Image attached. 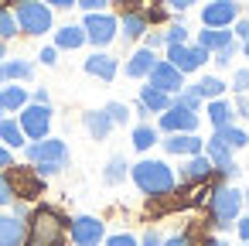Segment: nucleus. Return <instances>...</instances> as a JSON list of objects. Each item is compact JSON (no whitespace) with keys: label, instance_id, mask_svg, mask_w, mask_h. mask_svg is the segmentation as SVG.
Listing matches in <instances>:
<instances>
[{"label":"nucleus","instance_id":"f257e3e1","mask_svg":"<svg viewBox=\"0 0 249 246\" xmlns=\"http://www.w3.org/2000/svg\"><path fill=\"white\" fill-rule=\"evenodd\" d=\"M28 232H24V246H65L69 239V219L62 208L41 202L28 212Z\"/></svg>","mask_w":249,"mask_h":246},{"label":"nucleus","instance_id":"f03ea898","mask_svg":"<svg viewBox=\"0 0 249 246\" xmlns=\"http://www.w3.org/2000/svg\"><path fill=\"white\" fill-rule=\"evenodd\" d=\"M130 178L133 185L147 195V198H164L178 188V178H174V168L167 161H157V157H143L130 168Z\"/></svg>","mask_w":249,"mask_h":246},{"label":"nucleus","instance_id":"7ed1b4c3","mask_svg":"<svg viewBox=\"0 0 249 246\" xmlns=\"http://www.w3.org/2000/svg\"><path fill=\"white\" fill-rule=\"evenodd\" d=\"M24 157H28V164L35 168L38 178H52V174L65 171L69 161H72L69 144L58 140V137H45V140H31V144H24Z\"/></svg>","mask_w":249,"mask_h":246},{"label":"nucleus","instance_id":"20e7f679","mask_svg":"<svg viewBox=\"0 0 249 246\" xmlns=\"http://www.w3.org/2000/svg\"><path fill=\"white\" fill-rule=\"evenodd\" d=\"M205 212H208V226L212 229H232L239 212H242V191L229 181H218L208 188V202H205Z\"/></svg>","mask_w":249,"mask_h":246},{"label":"nucleus","instance_id":"39448f33","mask_svg":"<svg viewBox=\"0 0 249 246\" xmlns=\"http://www.w3.org/2000/svg\"><path fill=\"white\" fill-rule=\"evenodd\" d=\"M14 18H18V31L31 35V38H41V35H48L55 28V14H52L48 4H41V0H18Z\"/></svg>","mask_w":249,"mask_h":246},{"label":"nucleus","instance_id":"423d86ee","mask_svg":"<svg viewBox=\"0 0 249 246\" xmlns=\"http://www.w3.org/2000/svg\"><path fill=\"white\" fill-rule=\"evenodd\" d=\"M82 31H86V41H92L96 48H106V45L116 41V35H120V21H116L113 14H106V11H96V14H86Z\"/></svg>","mask_w":249,"mask_h":246},{"label":"nucleus","instance_id":"0eeeda50","mask_svg":"<svg viewBox=\"0 0 249 246\" xmlns=\"http://www.w3.org/2000/svg\"><path fill=\"white\" fill-rule=\"evenodd\" d=\"M21 130L28 140H45L48 130H52V106H41V103H28L18 116Z\"/></svg>","mask_w":249,"mask_h":246},{"label":"nucleus","instance_id":"6e6552de","mask_svg":"<svg viewBox=\"0 0 249 246\" xmlns=\"http://www.w3.org/2000/svg\"><path fill=\"white\" fill-rule=\"evenodd\" d=\"M198 113L195 110H188V106H181V103H171L164 113H160V120H157V127L164 130V133H198Z\"/></svg>","mask_w":249,"mask_h":246},{"label":"nucleus","instance_id":"1a4fd4ad","mask_svg":"<svg viewBox=\"0 0 249 246\" xmlns=\"http://www.w3.org/2000/svg\"><path fill=\"white\" fill-rule=\"evenodd\" d=\"M7 178H11V188H14V202L21 198V202H31V198H38L41 191H45V178H38L35 174V168L31 164H24V168H7Z\"/></svg>","mask_w":249,"mask_h":246},{"label":"nucleus","instance_id":"9d476101","mask_svg":"<svg viewBox=\"0 0 249 246\" xmlns=\"http://www.w3.org/2000/svg\"><path fill=\"white\" fill-rule=\"evenodd\" d=\"M69 239L75 246H99L106 239V226L96 215H75L69 219Z\"/></svg>","mask_w":249,"mask_h":246},{"label":"nucleus","instance_id":"9b49d317","mask_svg":"<svg viewBox=\"0 0 249 246\" xmlns=\"http://www.w3.org/2000/svg\"><path fill=\"white\" fill-rule=\"evenodd\" d=\"M167 62L181 76H188V72H198L205 62H212V55L201 45H167Z\"/></svg>","mask_w":249,"mask_h":246},{"label":"nucleus","instance_id":"f8f14e48","mask_svg":"<svg viewBox=\"0 0 249 246\" xmlns=\"http://www.w3.org/2000/svg\"><path fill=\"white\" fill-rule=\"evenodd\" d=\"M208 161H212V168H215V174H222V181H235L239 178V164H235V157H232V151L225 147V144H218L215 137H208L205 140V151H201Z\"/></svg>","mask_w":249,"mask_h":246},{"label":"nucleus","instance_id":"ddd939ff","mask_svg":"<svg viewBox=\"0 0 249 246\" xmlns=\"http://www.w3.org/2000/svg\"><path fill=\"white\" fill-rule=\"evenodd\" d=\"M147 86H154V89H160V93H167V96H178L181 86H184V76H181L167 58H157V65H154L150 76H147Z\"/></svg>","mask_w":249,"mask_h":246},{"label":"nucleus","instance_id":"4468645a","mask_svg":"<svg viewBox=\"0 0 249 246\" xmlns=\"http://www.w3.org/2000/svg\"><path fill=\"white\" fill-rule=\"evenodd\" d=\"M239 21V4L235 0H212L201 7V24L205 28H232Z\"/></svg>","mask_w":249,"mask_h":246},{"label":"nucleus","instance_id":"2eb2a0df","mask_svg":"<svg viewBox=\"0 0 249 246\" xmlns=\"http://www.w3.org/2000/svg\"><path fill=\"white\" fill-rule=\"evenodd\" d=\"M160 144H164V151L174 154V157H195V154L205 151V140H201L198 133H167V140H160Z\"/></svg>","mask_w":249,"mask_h":246},{"label":"nucleus","instance_id":"dca6fc26","mask_svg":"<svg viewBox=\"0 0 249 246\" xmlns=\"http://www.w3.org/2000/svg\"><path fill=\"white\" fill-rule=\"evenodd\" d=\"M82 69H86V76H92V79H99V82H113L116 72H120V62H116L113 55H106V52H96V55H89V58L82 62Z\"/></svg>","mask_w":249,"mask_h":246},{"label":"nucleus","instance_id":"f3484780","mask_svg":"<svg viewBox=\"0 0 249 246\" xmlns=\"http://www.w3.org/2000/svg\"><path fill=\"white\" fill-rule=\"evenodd\" d=\"M212 174H215V168H212V161L205 154H195V157H188L181 164V181L184 185H205Z\"/></svg>","mask_w":249,"mask_h":246},{"label":"nucleus","instance_id":"a211bd4d","mask_svg":"<svg viewBox=\"0 0 249 246\" xmlns=\"http://www.w3.org/2000/svg\"><path fill=\"white\" fill-rule=\"evenodd\" d=\"M195 45H201L208 55H215V52H222V48H229V45H235V35L229 31V28H201L198 31V41Z\"/></svg>","mask_w":249,"mask_h":246},{"label":"nucleus","instance_id":"6ab92c4d","mask_svg":"<svg viewBox=\"0 0 249 246\" xmlns=\"http://www.w3.org/2000/svg\"><path fill=\"white\" fill-rule=\"evenodd\" d=\"M24 232H28L24 219H18L14 212L0 215V246H24Z\"/></svg>","mask_w":249,"mask_h":246},{"label":"nucleus","instance_id":"aec40b11","mask_svg":"<svg viewBox=\"0 0 249 246\" xmlns=\"http://www.w3.org/2000/svg\"><path fill=\"white\" fill-rule=\"evenodd\" d=\"M120 21V38L123 41H140L143 35H147V18H143V11H123V18H116Z\"/></svg>","mask_w":249,"mask_h":246},{"label":"nucleus","instance_id":"412c9836","mask_svg":"<svg viewBox=\"0 0 249 246\" xmlns=\"http://www.w3.org/2000/svg\"><path fill=\"white\" fill-rule=\"evenodd\" d=\"M154 65H157V55H154L150 48H137V52L126 58V69H123V72H126L130 79H147Z\"/></svg>","mask_w":249,"mask_h":246},{"label":"nucleus","instance_id":"4be33fe9","mask_svg":"<svg viewBox=\"0 0 249 246\" xmlns=\"http://www.w3.org/2000/svg\"><path fill=\"white\" fill-rule=\"evenodd\" d=\"M82 127L89 130L92 140H106L113 133V120L106 116V110H86L82 113Z\"/></svg>","mask_w":249,"mask_h":246},{"label":"nucleus","instance_id":"5701e85b","mask_svg":"<svg viewBox=\"0 0 249 246\" xmlns=\"http://www.w3.org/2000/svg\"><path fill=\"white\" fill-rule=\"evenodd\" d=\"M35 76V65L28 58H4L0 62V82H28Z\"/></svg>","mask_w":249,"mask_h":246},{"label":"nucleus","instance_id":"b1692460","mask_svg":"<svg viewBox=\"0 0 249 246\" xmlns=\"http://www.w3.org/2000/svg\"><path fill=\"white\" fill-rule=\"evenodd\" d=\"M82 45H86L82 24H62V28L55 31V48H58V52H75V48H82Z\"/></svg>","mask_w":249,"mask_h":246},{"label":"nucleus","instance_id":"393cba45","mask_svg":"<svg viewBox=\"0 0 249 246\" xmlns=\"http://www.w3.org/2000/svg\"><path fill=\"white\" fill-rule=\"evenodd\" d=\"M205 116H208V123H212L215 130H222V127L232 123L235 110H232V103L222 96V99H208V103H205Z\"/></svg>","mask_w":249,"mask_h":246},{"label":"nucleus","instance_id":"a878e982","mask_svg":"<svg viewBox=\"0 0 249 246\" xmlns=\"http://www.w3.org/2000/svg\"><path fill=\"white\" fill-rule=\"evenodd\" d=\"M0 99H4V110H7V113H21V110L31 103V93H28L24 86L11 82V86H4V89H0Z\"/></svg>","mask_w":249,"mask_h":246},{"label":"nucleus","instance_id":"bb28decb","mask_svg":"<svg viewBox=\"0 0 249 246\" xmlns=\"http://www.w3.org/2000/svg\"><path fill=\"white\" fill-rule=\"evenodd\" d=\"M212 137H215L218 144H225L232 154H235V151H242V147H249V133H246L242 127H235V123H229V127H222V130H215Z\"/></svg>","mask_w":249,"mask_h":246},{"label":"nucleus","instance_id":"cd10ccee","mask_svg":"<svg viewBox=\"0 0 249 246\" xmlns=\"http://www.w3.org/2000/svg\"><path fill=\"white\" fill-rule=\"evenodd\" d=\"M137 103H143L147 113H164V110L174 103V96H167V93H160V89H154V86H140V99H137Z\"/></svg>","mask_w":249,"mask_h":246},{"label":"nucleus","instance_id":"c85d7f7f","mask_svg":"<svg viewBox=\"0 0 249 246\" xmlns=\"http://www.w3.org/2000/svg\"><path fill=\"white\" fill-rule=\"evenodd\" d=\"M0 140H4V147H11V151H18V147H24V144H28V137H24L21 123H18V120H11V116L0 120Z\"/></svg>","mask_w":249,"mask_h":246},{"label":"nucleus","instance_id":"c756f323","mask_svg":"<svg viewBox=\"0 0 249 246\" xmlns=\"http://www.w3.org/2000/svg\"><path fill=\"white\" fill-rule=\"evenodd\" d=\"M126 174H130V164H126L123 154H113V157L106 161V168H103V181H106V185H120Z\"/></svg>","mask_w":249,"mask_h":246},{"label":"nucleus","instance_id":"7c9ffc66","mask_svg":"<svg viewBox=\"0 0 249 246\" xmlns=\"http://www.w3.org/2000/svg\"><path fill=\"white\" fill-rule=\"evenodd\" d=\"M195 89H198V93H201V99L208 103V99H222L229 86H225L218 76H205V79H198V82H195Z\"/></svg>","mask_w":249,"mask_h":246},{"label":"nucleus","instance_id":"2f4dec72","mask_svg":"<svg viewBox=\"0 0 249 246\" xmlns=\"http://www.w3.org/2000/svg\"><path fill=\"white\" fill-rule=\"evenodd\" d=\"M14 35H21L18 31V18H14V7H7V4H0V41H11Z\"/></svg>","mask_w":249,"mask_h":246},{"label":"nucleus","instance_id":"473e14b6","mask_svg":"<svg viewBox=\"0 0 249 246\" xmlns=\"http://www.w3.org/2000/svg\"><path fill=\"white\" fill-rule=\"evenodd\" d=\"M130 140H133L137 151H150V147L157 144V130H154L150 123H140V127H133V137H130Z\"/></svg>","mask_w":249,"mask_h":246},{"label":"nucleus","instance_id":"72a5a7b5","mask_svg":"<svg viewBox=\"0 0 249 246\" xmlns=\"http://www.w3.org/2000/svg\"><path fill=\"white\" fill-rule=\"evenodd\" d=\"M174 103H181V106H188V110H195V113H198L205 99H201V93H198L195 86H181V93L174 96Z\"/></svg>","mask_w":249,"mask_h":246},{"label":"nucleus","instance_id":"f704fd0d","mask_svg":"<svg viewBox=\"0 0 249 246\" xmlns=\"http://www.w3.org/2000/svg\"><path fill=\"white\" fill-rule=\"evenodd\" d=\"M103 110H106V116L113 120V127H120V123H130V106H126V103H106Z\"/></svg>","mask_w":249,"mask_h":246},{"label":"nucleus","instance_id":"c9c22d12","mask_svg":"<svg viewBox=\"0 0 249 246\" xmlns=\"http://www.w3.org/2000/svg\"><path fill=\"white\" fill-rule=\"evenodd\" d=\"M164 45H188V28L181 21H174L167 31H164Z\"/></svg>","mask_w":249,"mask_h":246},{"label":"nucleus","instance_id":"e433bc0d","mask_svg":"<svg viewBox=\"0 0 249 246\" xmlns=\"http://www.w3.org/2000/svg\"><path fill=\"white\" fill-rule=\"evenodd\" d=\"M232 93L235 96H249V69H235L232 72Z\"/></svg>","mask_w":249,"mask_h":246},{"label":"nucleus","instance_id":"4c0bfd02","mask_svg":"<svg viewBox=\"0 0 249 246\" xmlns=\"http://www.w3.org/2000/svg\"><path fill=\"white\" fill-rule=\"evenodd\" d=\"M235 52H239V41H235V45H229V48H222V52H215V55H212V62H215L218 69H229V65H232V58H235Z\"/></svg>","mask_w":249,"mask_h":246},{"label":"nucleus","instance_id":"58836bf2","mask_svg":"<svg viewBox=\"0 0 249 246\" xmlns=\"http://www.w3.org/2000/svg\"><path fill=\"white\" fill-rule=\"evenodd\" d=\"M164 246H198V243H195V232H191V229H181V232L167 236Z\"/></svg>","mask_w":249,"mask_h":246},{"label":"nucleus","instance_id":"ea45409f","mask_svg":"<svg viewBox=\"0 0 249 246\" xmlns=\"http://www.w3.org/2000/svg\"><path fill=\"white\" fill-rule=\"evenodd\" d=\"M0 205H14V188H11L7 171H0Z\"/></svg>","mask_w":249,"mask_h":246},{"label":"nucleus","instance_id":"a19ab883","mask_svg":"<svg viewBox=\"0 0 249 246\" xmlns=\"http://www.w3.org/2000/svg\"><path fill=\"white\" fill-rule=\"evenodd\" d=\"M103 243H106V246H137V236H133V232H113V236H106Z\"/></svg>","mask_w":249,"mask_h":246},{"label":"nucleus","instance_id":"79ce46f5","mask_svg":"<svg viewBox=\"0 0 249 246\" xmlns=\"http://www.w3.org/2000/svg\"><path fill=\"white\" fill-rule=\"evenodd\" d=\"M137 246H164V236H160L157 229H147V232L137 239Z\"/></svg>","mask_w":249,"mask_h":246},{"label":"nucleus","instance_id":"37998d69","mask_svg":"<svg viewBox=\"0 0 249 246\" xmlns=\"http://www.w3.org/2000/svg\"><path fill=\"white\" fill-rule=\"evenodd\" d=\"M160 45H164V31H147V35H143V48L157 52Z\"/></svg>","mask_w":249,"mask_h":246},{"label":"nucleus","instance_id":"c03bdc74","mask_svg":"<svg viewBox=\"0 0 249 246\" xmlns=\"http://www.w3.org/2000/svg\"><path fill=\"white\" fill-rule=\"evenodd\" d=\"M109 4V0H75V7H82L86 14H96V11H103Z\"/></svg>","mask_w":249,"mask_h":246},{"label":"nucleus","instance_id":"a18cd8bd","mask_svg":"<svg viewBox=\"0 0 249 246\" xmlns=\"http://www.w3.org/2000/svg\"><path fill=\"white\" fill-rule=\"evenodd\" d=\"M232 35H235V41H246V38H249V18H239V21L232 24Z\"/></svg>","mask_w":249,"mask_h":246},{"label":"nucleus","instance_id":"49530a36","mask_svg":"<svg viewBox=\"0 0 249 246\" xmlns=\"http://www.w3.org/2000/svg\"><path fill=\"white\" fill-rule=\"evenodd\" d=\"M143 18H147V24H157V21H164V18H167V11H164L160 4H154L150 11H143Z\"/></svg>","mask_w":249,"mask_h":246},{"label":"nucleus","instance_id":"de8ad7c7","mask_svg":"<svg viewBox=\"0 0 249 246\" xmlns=\"http://www.w3.org/2000/svg\"><path fill=\"white\" fill-rule=\"evenodd\" d=\"M232 229H235V232H239V239H242V243H249V215H239V219H235V226H232Z\"/></svg>","mask_w":249,"mask_h":246},{"label":"nucleus","instance_id":"09e8293b","mask_svg":"<svg viewBox=\"0 0 249 246\" xmlns=\"http://www.w3.org/2000/svg\"><path fill=\"white\" fill-rule=\"evenodd\" d=\"M38 58H41V65H48V69H52V65L58 62V48H55V45H52V48H41V55H38Z\"/></svg>","mask_w":249,"mask_h":246},{"label":"nucleus","instance_id":"8fccbe9b","mask_svg":"<svg viewBox=\"0 0 249 246\" xmlns=\"http://www.w3.org/2000/svg\"><path fill=\"white\" fill-rule=\"evenodd\" d=\"M235 116H242V120H249V96H235Z\"/></svg>","mask_w":249,"mask_h":246},{"label":"nucleus","instance_id":"3c124183","mask_svg":"<svg viewBox=\"0 0 249 246\" xmlns=\"http://www.w3.org/2000/svg\"><path fill=\"white\" fill-rule=\"evenodd\" d=\"M7 168H14V154H11V147L0 144V171H7Z\"/></svg>","mask_w":249,"mask_h":246},{"label":"nucleus","instance_id":"603ef678","mask_svg":"<svg viewBox=\"0 0 249 246\" xmlns=\"http://www.w3.org/2000/svg\"><path fill=\"white\" fill-rule=\"evenodd\" d=\"M164 4H167L171 11H178V14H181V11H188V7H195V4H198V0H164Z\"/></svg>","mask_w":249,"mask_h":246},{"label":"nucleus","instance_id":"864d4df0","mask_svg":"<svg viewBox=\"0 0 249 246\" xmlns=\"http://www.w3.org/2000/svg\"><path fill=\"white\" fill-rule=\"evenodd\" d=\"M41 4H48V7H58V11H69V7H75V0H41Z\"/></svg>","mask_w":249,"mask_h":246},{"label":"nucleus","instance_id":"5fc2aeb1","mask_svg":"<svg viewBox=\"0 0 249 246\" xmlns=\"http://www.w3.org/2000/svg\"><path fill=\"white\" fill-rule=\"evenodd\" d=\"M109 4H120L126 11H137V4H143V0H109Z\"/></svg>","mask_w":249,"mask_h":246},{"label":"nucleus","instance_id":"6e6d98bb","mask_svg":"<svg viewBox=\"0 0 249 246\" xmlns=\"http://www.w3.org/2000/svg\"><path fill=\"white\" fill-rule=\"evenodd\" d=\"M35 103H41V106H48V89H35Z\"/></svg>","mask_w":249,"mask_h":246},{"label":"nucleus","instance_id":"4d7b16f0","mask_svg":"<svg viewBox=\"0 0 249 246\" xmlns=\"http://www.w3.org/2000/svg\"><path fill=\"white\" fill-rule=\"evenodd\" d=\"M201 246H229V243H225V239H218V236H205V243H201Z\"/></svg>","mask_w":249,"mask_h":246},{"label":"nucleus","instance_id":"13d9d810","mask_svg":"<svg viewBox=\"0 0 249 246\" xmlns=\"http://www.w3.org/2000/svg\"><path fill=\"white\" fill-rule=\"evenodd\" d=\"M239 52H242V58H249V38H246V41H239Z\"/></svg>","mask_w":249,"mask_h":246},{"label":"nucleus","instance_id":"bf43d9fd","mask_svg":"<svg viewBox=\"0 0 249 246\" xmlns=\"http://www.w3.org/2000/svg\"><path fill=\"white\" fill-rule=\"evenodd\" d=\"M4 58H7V45H4V41H0V62H4Z\"/></svg>","mask_w":249,"mask_h":246},{"label":"nucleus","instance_id":"052dcab7","mask_svg":"<svg viewBox=\"0 0 249 246\" xmlns=\"http://www.w3.org/2000/svg\"><path fill=\"white\" fill-rule=\"evenodd\" d=\"M242 205H246V208H249V191H242Z\"/></svg>","mask_w":249,"mask_h":246},{"label":"nucleus","instance_id":"680f3d73","mask_svg":"<svg viewBox=\"0 0 249 246\" xmlns=\"http://www.w3.org/2000/svg\"><path fill=\"white\" fill-rule=\"evenodd\" d=\"M7 116V110H4V99H0V120H4Z\"/></svg>","mask_w":249,"mask_h":246},{"label":"nucleus","instance_id":"e2e57ef3","mask_svg":"<svg viewBox=\"0 0 249 246\" xmlns=\"http://www.w3.org/2000/svg\"><path fill=\"white\" fill-rule=\"evenodd\" d=\"M246 11H249V0H246Z\"/></svg>","mask_w":249,"mask_h":246},{"label":"nucleus","instance_id":"0e129e2a","mask_svg":"<svg viewBox=\"0 0 249 246\" xmlns=\"http://www.w3.org/2000/svg\"><path fill=\"white\" fill-rule=\"evenodd\" d=\"M239 246H249V243H239Z\"/></svg>","mask_w":249,"mask_h":246}]
</instances>
